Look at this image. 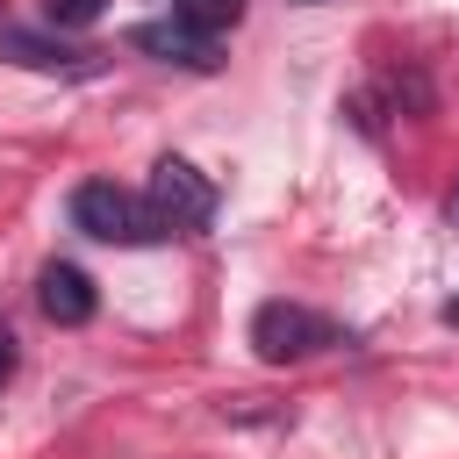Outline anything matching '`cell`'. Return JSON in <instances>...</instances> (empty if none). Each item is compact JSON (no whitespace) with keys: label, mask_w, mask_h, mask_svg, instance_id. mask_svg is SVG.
Instances as JSON below:
<instances>
[{"label":"cell","mask_w":459,"mask_h":459,"mask_svg":"<svg viewBox=\"0 0 459 459\" xmlns=\"http://www.w3.org/2000/svg\"><path fill=\"white\" fill-rule=\"evenodd\" d=\"M143 201L158 208V222H165L172 237H186V230H208V222H215V179H208L201 165H186V158H158V165H151Z\"/></svg>","instance_id":"obj_3"},{"label":"cell","mask_w":459,"mask_h":459,"mask_svg":"<svg viewBox=\"0 0 459 459\" xmlns=\"http://www.w3.org/2000/svg\"><path fill=\"white\" fill-rule=\"evenodd\" d=\"M294 7H323V0H294Z\"/></svg>","instance_id":"obj_11"},{"label":"cell","mask_w":459,"mask_h":459,"mask_svg":"<svg viewBox=\"0 0 459 459\" xmlns=\"http://www.w3.org/2000/svg\"><path fill=\"white\" fill-rule=\"evenodd\" d=\"M7 373H14V330L0 323V380H7Z\"/></svg>","instance_id":"obj_9"},{"label":"cell","mask_w":459,"mask_h":459,"mask_svg":"<svg viewBox=\"0 0 459 459\" xmlns=\"http://www.w3.org/2000/svg\"><path fill=\"white\" fill-rule=\"evenodd\" d=\"M172 22H186L194 36H222L244 22V0H172Z\"/></svg>","instance_id":"obj_7"},{"label":"cell","mask_w":459,"mask_h":459,"mask_svg":"<svg viewBox=\"0 0 459 459\" xmlns=\"http://www.w3.org/2000/svg\"><path fill=\"white\" fill-rule=\"evenodd\" d=\"M136 50L165 57V65H186V72H215V36H194L186 22H136L129 29Z\"/></svg>","instance_id":"obj_6"},{"label":"cell","mask_w":459,"mask_h":459,"mask_svg":"<svg viewBox=\"0 0 459 459\" xmlns=\"http://www.w3.org/2000/svg\"><path fill=\"white\" fill-rule=\"evenodd\" d=\"M100 7H108V0H43V14H50L57 29H86V22H100Z\"/></svg>","instance_id":"obj_8"},{"label":"cell","mask_w":459,"mask_h":459,"mask_svg":"<svg viewBox=\"0 0 459 459\" xmlns=\"http://www.w3.org/2000/svg\"><path fill=\"white\" fill-rule=\"evenodd\" d=\"M330 344H344V330L301 301H258V316H251V351L265 366H294V359H316Z\"/></svg>","instance_id":"obj_2"},{"label":"cell","mask_w":459,"mask_h":459,"mask_svg":"<svg viewBox=\"0 0 459 459\" xmlns=\"http://www.w3.org/2000/svg\"><path fill=\"white\" fill-rule=\"evenodd\" d=\"M72 230H86V237H100V244H158V237H172V230L158 222V208L136 201V194H122L115 179L72 186Z\"/></svg>","instance_id":"obj_1"},{"label":"cell","mask_w":459,"mask_h":459,"mask_svg":"<svg viewBox=\"0 0 459 459\" xmlns=\"http://www.w3.org/2000/svg\"><path fill=\"white\" fill-rule=\"evenodd\" d=\"M445 215H452V230H459V186H452V201H445Z\"/></svg>","instance_id":"obj_10"},{"label":"cell","mask_w":459,"mask_h":459,"mask_svg":"<svg viewBox=\"0 0 459 459\" xmlns=\"http://www.w3.org/2000/svg\"><path fill=\"white\" fill-rule=\"evenodd\" d=\"M0 57H14V65H29V72H72V79H86V72L100 65L93 50H72V43L36 36V29H14V22H0Z\"/></svg>","instance_id":"obj_5"},{"label":"cell","mask_w":459,"mask_h":459,"mask_svg":"<svg viewBox=\"0 0 459 459\" xmlns=\"http://www.w3.org/2000/svg\"><path fill=\"white\" fill-rule=\"evenodd\" d=\"M36 308L57 323V330H79V323H93V308H100V294H93V280L79 273V265H65V258H50L43 273H36Z\"/></svg>","instance_id":"obj_4"}]
</instances>
